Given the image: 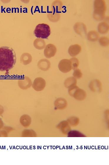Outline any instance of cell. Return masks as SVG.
Listing matches in <instances>:
<instances>
[{
  "label": "cell",
  "mask_w": 109,
  "mask_h": 165,
  "mask_svg": "<svg viewBox=\"0 0 109 165\" xmlns=\"http://www.w3.org/2000/svg\"><path fill=\"white\" fill-rule=\"evenodd\" d=\"M16 61V53L11 47H0V71H7L14 66Z\"/></svg>",
  "instance_id": "obj_1"
},
{
  "label": "cell",
  "mask_w": 109,
  "mask_h": 165,
  "mask_svg": "<svg viewBox=\"0 0 109 165\" xmlns=\"http://www.w3.org/2000/svg\"><path fill=\"white\" fill-rule=\"evenodd\" d=\"M94 10L93 16L95 19L101 21L104 19L106 7L104 0H95L94 3Z\"/></svg>",
  "instance_id": "obj_2"
},
{
  "label": "cell",
  "mask_w": 109,
  "mask_h": 165,
  "mask_svg": "<svg viewBox=\"0 0 109 165\" xmlns=\"http://www.w3.org/2000/svg\"><path fill=\"white\" fill-rule=\"evenodd\" d=\"M51 33L49 26L44 23L38 24L34 31L35 36L37 38L47 39Z\"/></svg>",
  "instance_id": "obj_3"
},
{
  "label": "cell",
  "mask_w": 109,
  "mask_h": 165,
  "mask_svg": "<svg viewBox=\"0 0 109 165\" xmlns=\"http://www.w3.org/2000/svg\"><path fill=\"white\" fill-rule=\"evenodd\" d=\"M68 92L70 95L78 100H83L86 96V92L76 85L68 88Z\"/></svg>",
  "instance_id": "obj_4"
},
{
  "label": "cell",
  "mask_w": 109,
  "mask_h": 165,
  "mask_svg": "<svg viewBox=\"0 0 109 165\" xmlns=\"http://www.w3.org/2000/svg\"><path fill=\"white\" fill-rule=\"evenodd\" d=\"M58 67L59 70L63 73L69 72L72 69L70 60L66 59L61 60L59 63Z\"/></svg>",
  "instance_id": "obj_5"
},
{
  "label": "cell",
  "mask_w": 109,
  "mask_h": 165,
  "mask_svg": "<svg viewBox=\"0 0 109 165\" xmlns=\"http://www.w3.org/2000/svg\"><path fill=\"white\" fill-rule=\"evenodd\" d=\"M46 85L44 79L41 77L36 78L34 81L32 86L36 91H41L44 89Z\"/></svg>",
  "instance_id": "obj_6"
},
{
  "label": "cell",
  "mask_w": 109,
  "mask_h": 165,
  "mask_svg": "<svg viewBox=\"0 0 109 165\" xmlns=\"http://www.w3.org/2000/svg\"><path fill=\"white\" fill-rule=\"evenodd\" d=\"M18 85L22 89L26 90L30 88L32 85L31 80L28 77L24 76L18 80Z\"/></svg>",
  "instance_id": "obj_7"
},
{
  "label": "cell",
  "mask_w": 109,
  "mask_h": 165,
  "mask_svg": "<svg viewBox=\"0 0 109 165\" xmlns=\"http://www.w3.org/2000/svg\"><path fill=\"white\" fill-rule=\"evenodd\" d=\"M56 52V48L55 45L52 44L47 45L44 50V55L48 58L53 56Z\"/></svg>",
  "instance_id": "obj_8"
},
{
  "label": "cell",
  "mask_w": 109,
  "mask_h": 165,
  "mask_svg": "<svg viewBox=\"0 0 109 165\" xmlns=\"http://www.w3.org/2000/svg\"><path fill=\"white\" fill-rule=\"evenodd\" d=\"M89 87L93 92H101L102 90L101 82L98 79L93 80L90 82Z\"/></svg>",
  "instance_id": "obj_9"
},
{
  "label": "cell",
  "mask_w": 109,
  "mask_h": 165,
  "mask_svg": "<svg viewBox=\"0 0 109 165\" xmlns=\"http://www.w3.org/2000/svg\"><path fill=\"white\" fill-rule=\"evenodd\" d=\"M74 27L75 32L77 34L81 36L86 34V27L83 23L77 22L74 25Z\"/></svg>",
  "instance_id": "obj_10"
},
{
  "label": "cell",
  "mask_w": 109,
  "mask_h": 165,
  "mask_svg": "<svg viewBox=\"0 0 109 165\" xmlns=\"http://www.w3.org/2000/svg\"><path fill=\"white\" fill-rule=\"evenodd\" d=\"M81 47L78 44L71 45L69 47L68 52L70 55L72 57L75 56L81 52Z\"/></svg>",
  "instance_id": "obj_11"
},
{
  "label": "cell",
  "mask_w": 109,
  "mask_h": 165,
  "mask_svg": "<svg viewBox=\"0 0 109 165\" xmlns=\"http://www.w3.org/2000/svg\"><path fill=\"white\" fill-rule=\"evenodd\" d=\"M38 66L41 70L46 71L48 70L50 67V63L48 60L43 59L38 62Z\"/></svg>",
  "instance_id": "obj_12"
},
{
  "label": "cell",
  "mask_w": 109,
  "mask_h": 165,
  "mask_svg": "<svg viewBox=\"0 0 109 165\" xmlns=\"http://www.w3.org/2000/svg\"><path fill=\"white\" fill-rule=\"evenodd\" d=\"M76 79L74 77H71L67 78L65 81L64 85L67 88H69L77 85Z\"/></svg>",
  "instance_id": "obj_13"
},
{
  "label": "cell",
  "mask_w": 109,
  "mask_h": 165,
  "mask_svg": "<svg viewBox=\"0 0 109 165\" xmlns=\"http://www.w3.org/2000/svg\"><path fill=\"white\" fill-rule=\"evenodd\" d=\"M98 30L100 33L105 34L108 31L109 25L105 22H101L98 25Z\"/></svg>",
  "instance_id": "obj_14"
},
{
  "label": "cell",
  "mask_w": 109,
  "mask_h": 165,
  "mask_svg": "<svg viewBox=\"0 0 109 165\" xmlns=\"http://www.w3.org/2000/svg\"><path fill=\"white\" fill-rule=\"evenodd\" d=\"M55 106L58 109H63L65 107L66 105V100L62 98H59L55 101Z\"/></svg>",
  "instance_id": "obj_15"
},
{
  "label": "cell",
  "mask_w": 109,
  "mask_h": 165,
  "mask_svg": "<svg viewBox=\"0 0 109 165\" xmlns=\"http://www.w3.org/2000/svg\"><path fill=\"white\" fill-rule=\"evenodd\" d=\"M32 61L31 55L28 53H24L21 56L20 61L24 65H27L30 63Z\"/></svg>",
  "instance_id": "obj_16"
},
{
  "label": "cell",
  "mask_w": 109,
  "mask_h": 165,
  "mask_svg": "<svg viewBox=\"0 0 109 165\" xmlns=\"http://www.w3.org/2000/svg\"><path fill=\"white\" fill-rule=\"evenodd\" d=\"M88 39L91 41H95L98 40L99 38L98 33L95 31H91L88 33Z\"/></svg>",
  "instance_id": "obj_17"
},
{
  "label": "cell",
  "mask_w": 109,
  "mask_h": 165,
  "mask_svg": "<svg viewBox=\"0 0 109 165\" xmlns=\"http://www.w3.org/2000/svg\"><path fill=\"white\" fill-rule=\"evenodd\" d=\"M71 64L72 69L74 70L78 67L79 61L78 59L75 57H73L69 60Z\"/></svg>",
  "instance_id": "obj_18"
},
{
  "label": "cell",
  "mask_w": 109,
  "mask_h": 165,
  "mask_svg": "<svg viewBox=\"0 0 109 165\" xmlns=\"http://www.w3.org/2000/svg\"><path fill=\"white\" fill-rule=\"evenodd\" d=\"M99 42L101 45L107 46L109 44L108 38L106 37H101L99 39Z\"/></svg>",
  "instance_id": "obj_19"
},
{
  "label": "cell",
  "mask_w": 109,
  "mask_h": 165,
  "mask_svg": "<svg viewBox=\"0 0 109 165\" xmlns=\"http://www.w3.org/2000/svg\"><path fill=\"white\" fill-rule=\"evenodd\" d=\"M73 74L74 77L77 79L80 78L82 76V74L81 70L78 68L74 70Z\"/></svg>",
  "instance_id": "obj_20"
}]
</instances>
